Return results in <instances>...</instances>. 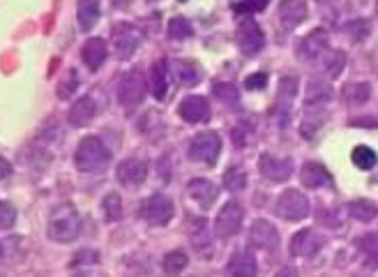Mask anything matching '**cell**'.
<instances>
[{
    "mask_svg": "<svg viewBox=\"0 0 378 277\" xmlns=\"http://www.w3.org/2000/svg\"><path fill=\"white\" fill-rule=\"evenodd\" d=\"M224 185H226V190L229 192H243L245 187H247V174H245V169L243 167H233L229 169L224 174Z\"/></svg>",
    "mask_w": 378,
    "mask_h": 277,
    "instance_id": "836d02e7",
    "label": "cell"
},
{
    "mask_svg": "<svg viewBox=\"0 0 378 277\" xmlns=\"http://www.w3.org/2000/svg\"><path fill=\"white\" fill-rule=\"evenodd\" d=\"M243 220H245V211L243 206L238 204L236 199L229 201V204L222 206V211H219L217 220H215V234L219 238H231L236 236L240 227H243Z\"/></svg>",
    "mask_w": 378,
    "mask_h": 277,
    "instance_id": "ba28073f",
    "label": "cell"
},
{
    "mask_svg": "<svg viewBox=\"0 0 378 277\" xmlns=\"http://www.w3.org/2000/svg\"><path fill=\"white\" fill-rule=\"evenodd\" d=\"M351 160H353V164H355V167H358V169L369 171V169H374V167H376L378 157H376V153H374L369 146H358V148H355V151H353Z\"/></svg>",
    "mask_w": 378,
    "mask_h": 277,
    "instance_id": "d6a6232c",
    "label": "cell"
},
{
    "mask_svg": "<svg viewBox=\"0 0 378 277\" xmlns=\"http://www.w3.org/2000/svg\"><path fill=\"white\" fill-rule=\"evenodd\" d=\"M349 213H351V217H355L358 222H372V220H376L378 208L372 204V201L358 199V201H351V204H349Z\"/></svg>",
    "mask_w": 378,
    "mask_h": 277,
    "instance_id": "f1b7e54d",
    "label": "cell"
},
{
    "mask_svg": "<svg viewBox=\"0 0 378 277\" xmlns=\"http://www.w3.org/2000/svg\"><path fill=\"white\" fill-rule=\"evenodd\" d=\"M249 245L256 247V250H268V252H277L279 250V234L277 229L272 227L266 220H256L249 229Z\"/></svg>",
    "mask_w": 378,
    "mask_h": 277,
    "instance_id": "4fadbf2b",
    "label": "cell"
},
{
    "mask_svg": "<svg viewBox=\"0 0 378 277\" xmlns=\"http://www.w3.org/2000/svg\"><path fill=\"white\" fill-rule=\"evenodd\" d=\"M189 238H192V245L199 247V250H206L210 245V236L206 231V220H203V217L189 222Z\"/></svg>",
    "mask_w": 378,
    "mask_h": 277,
    "instance_id": "4dcf8cb0",
    "label": "cell"
},
{
    "mask_svg": "<svg viewBox=\"0 0 378 277\" xmlns=\"http://www.w3.org/2000/svg\"><path fill=\"white\" fill-rule=\"evenodd\" d=\"M14 222H17V211H14L7 201H3V204H0V229L3 231L12 229Z\"/></svg>",
    "mask_w": 378,
    "mask_h": 277,
    "instance_id": "60d3db41",
    "label": "cell"
},
{
    "mask_svg": "<svg viewBox=\"0 0 378 277\" xmlns=\"http://www.w3.org/2000/svg\"><path fill=\"white\" fill-rule=\"evenodd\" d=\"M139 213L153 227H166L173 220V201L164 194H153L141 204Z\"/></svg>",
    "mask_w": 378,
    "mask_h": 277,
    "instance_id": "8992f818",
    "label": "cell"
},
{
    "mask_svg": "<svg viewBox=\"0 0 378 277\" xmlns=\"http://www.w3.org/2000/svg\"><path fill=\"white\" fill-rule=\"evenodd\" d=\"M325 245V236L316 234V231L302 229L293 236L291 241V254L293 257H314L316 252Z\"/></svg>",
    "mask_w": 378,
    "mask_h": 277,
    "instance_id": "9a60e30c",
    "label": "cell"
},
{
    "mask_svg": "<svg viewBox=\"0 0 378 277\" xmlns=\"http://www.w3.org/2000/svg\"><path fill=\"white\" fill-rule=\"evenodd\" d=\"M279 17H282V26L286 31H293L298 28L302 21L307 19V5L302 0H291V3H282L279 5Z\"/></svg>",
    "mask_w": 378,
    "mask_h": 277,
    "instance_id": "603a6c76",
    "label": "cell"
},
{
    "mask_svg": "<svg viewBox=\"0 0 378 277\" xmlns=\"http://www.w3.org/2000/svg\"><path fill=\"white\" fill-rule=\"evenodd\" d=\"M0 164H3V178H7V176H10V162L0 160Z\"/></svg>",
    "mask_w": 378,
    "mask_h": 277,
    "instance_id": "bcb514c9",
    "label": "cell"
},
{
    "mask_svg": "<svg viewBox=\"0 0 378 277\" xmlns=\"http://www.w3.org/2000/svg\"><path fill=\"white\" fill-rule=\"evenodd\" d=\"M141 37H143L141 31L134 24L120 21V24L113 26L111 44H113V49H116V56L120 61H127V58H132L136 54V49H139V44H141Z\"/></svg>",
    "mask_w": 378,
    "mask_h": 277,
    "instance_id": "3957f363",
    "label": "cell"
},
{
    "mask_svg": "<svg viewBox=\"0 0 378 277\" xmlns=\"http://www.w3.org/2000/svg\"><path fill=\"white\" fill-rule=\"evenodd\" d=\"M344 33L351 37V40H365V37L369 35V24L367 21H362V19H358V21H351V24H346L344 26Z\"/></svg>",
    "mask_w": 378,
    "mask_h": 277,
    "instance_id": "ab89813d",
    "label": "cell"
},
{
    "mask_svg": "<svg viewBox=\"0 0 378 277\" xmlns=\"http://www.w3.org/2000/svg\"><path fill=\"white\" fill-rule=\"evenodd\" d=\"M95 116H97V102H95V97H90V95L79 97L70 109V123L74 127L88 125Z\"/></svg>",
    "mask_w": 378,
    "mask_h": 277,
    "instance_id": "ffe728a7",
    "label": "cell"
},
{
    "mask_svg": "<svg viewBox=\"0 0 378 277\" xmlns=\"http://www.w3.org/2000/svg\"><path fill=\"white\" fill-rule=\"evenodd\" d=\"M187 194L192 197L201 208H213V204L217 201V185L206 181V178H194L192 183L187 185Z\"/></svg>",
    "mask_w": 378,
    "mask_h": 277,
    "instance_id": "e0dca14e",
    "label": "cell"
},
{
    "mask_svg": "<svg viewBox=\"0 0 378 277\" xmlns=\"http://www.w3.org/2000/svg\"><path fill=\"white\" fill-rule=\"evenodd\" d=\"M97 261H100V254H97L95 250H81L77 257L72 259V266L77 268L81 264H97Z\"/></svg>",
    "mask_w": 378,
    "mask_h": 277,
    "instance_id": "7bdbcfd3",
    "label": "cell"
},
{
    "mask_svg": "<svg viewBox=\"0 0 378 277\" xmlns=\"http://www.w3.org/2000/svg\"><path fill=\"white\" fill-rule=\"evenodd\" d=\"M111 162V151L104 146L102 139L97 137H86L81 139V144L74 153V164L83 174H97V171H104Z\"/></svg>",
    "mask_w": 378,
    "mask_h": 277,
    "instance_id": "7a4b0ae2",
    "label": "cell"
},
{
    "mask_svg": "<svg viewBox=\"0 0 378 277\" xmlns=\"http://www.w3.org/2000/svg\"><path fill=\"white\" fill-rule=\"evenodd\" d=\"M150 93H153L155 100H164L166 93H169V65L162 58V61H155L150 67V79H148Z\"/></svg>",
    "mask_w": 378,
    "mask_h": 277,
    "instance_id": "d6986e66",
    "label": "cell"
},
{
    "mask_svg": "<svg viewBox=\"0 0 378 277\" xmlns=\"http://www.w3.org/2000/svg\"><path fill=\"white\" fill-rule=\"evenodd\" d=\"M330 47H328V33L325 31H314L309 33L305 40L298 44V58L302 63H316L328 54Z\"/></svg>",
    "mask_w": 378,
    "mask_h": 277,
    "instance_id": "8fae6325",
    "label": "cell"
},
{
    "mask_svg": "<svg viewBox=\"0 0 378 277\" xmlns=\"http://www.w3.org/2000/svg\"><path fill=\"white\" fill-rule=\"evenodd\" d=\"M192 35H194L192 24H189L185 17H173L169 21V37H171V40L183 42V40H189Z\"/></svg>",
    "mask_w": 378,
    "mask_h": 277,
    "instance_id": "e575fe53",
    "label": "cell"
},
{
    "mask_svg": "<svg viewBox=\"0 0 378 277\" xmlns=\"http://www.w3.org/2000/svg\"><path fill=\"white\" fill-rule=\"evenodd\" d=\"M275 277H298V271L296 268H291V266H286V268H282Z\"/></svg>",
    "mask_w": 378,
    "mask_h": 277,
    "instance_id": "f6af8a7d",
    "label": "cell"
},
{
    "mask_svg": "<svg viewBox=\"0 0 378 277\" xmlns=\"http://www.w3.org/2000/svg\"><path fill=\"white\" fill-rule=\"evenodd\" d=\"M143 95H146V79H143V72L139 70H130L120 79L118 86V102L123 107L132 109L136 104H141Z\"/></svg>",
    "mask_w": 378,
    "mask_h": 277,
    "instance_id": "52a82bcc",
    "label": "cell"
},
{
    "mask_svg": "<svg viewBox=\"0 0 378 277\" xmlns=\"http://www.w3.org/2000/svg\"><path fill=\"white\" fill-rule=\"evenodd\" d=\"M259 171L270 183H284L293 174V160L291 157H275L270 153H263L259 160Z\"/></svg>",
    "mask_w": 378,
    "mask_h": 277,
    "instance_id": "30bf717a",
    "label": "cell"
},
{
    "mask_svg": "<svg viewBox=\"0 0 378 277\" xmlns=\"http://www.w3.org/2000/svg\"><path fill=\"white\" fill-rule=\"evenodd\" d=\"M74 277H93V275H90L88 271H79L77 275H74Z\"/></svg>",
    "mask_w": 378,
    "mask_h": 277,
    "instance_id": "7dc6e473",
    "label": "cell"
},
{
    "mask_svg": "<svg viewBox=\"0 0 378 277\" xmlns=\"http://www.w3.org/2000/svg\"><path fill=\"white\" fill-rule=\"evenodd\" d=\"M323 121H325L323 111H319V114H314V116H312V114H307V116H305V121H302V127H300L302 137H314V132L323 125Z\"/></svg>",
    "mask_w": 378,
    "mask_h": 277,
    "instance_id": "f35d334b",
    "label": "cell"
},
{
    "mask_svg": "<svg viewBox=\"0 0 378 277\" xmlns=\"http://www.w3.org/2000/svg\"><path fill=\"white\" fill-rule=\"evenodd\" d=\"M77 19H79V26L81 31H90V28H95V24L100 21V3H95V0H83L77 7Z\"/></svg>",
    "mask_w": 378,
    "mask_h": 277,
    "instance_id": "d4e9b609",
    "label": "cell"
},
{
    "mask_svg": "<svg viewBox=\"0 0 378 277\" xmlns=\"http://www.w3.org/2000/svg\"><path fill=\"white\" fill-rule=\"evenodd\" d=\"M222 151V139H219L217 132H201L196 134L189 144V160L192 162H203L208 167H213L217 162V155Z\"/></svg>",
    "mask_w": 378,
    "mask_h": 277,
    "instance_id": "277c9868",
    "label": "cell"
},
{
    "mask_svg": "<svg viewBox=\"0 0 378 277\" xmlns=\"http://www.w3.org/2000/svg\"><path fill=\"white\" fill-rule=\"evenodd\" d=\"M362 264L367 268H378V234H365L355 241Z\"/></svg>",
    "mask_w": 378,
    "mask_h": 277,
    "instance_id": "cb8c5ba5",
    "label": "cell"
},
{
    "mask_svg": "<svg viewBox=\"0 0 378 277\" xmlns=\"http://www.w3.org/2000/svg\"><path fill=\"white\" fill-rule=\"evenodd\" d=\"M236 42L245 56H256L263 47H266V35H263L261 26L256 24L254 19H245L238 24Z\"/></svg>",
    "mask_w": 378,
    "mask_h": 277,
    "instance_id": "9c48e42d",
    "label": "cell"
},
{
    "mask_svg": "<svg viewBox=\"0 0 378 277\" xmlns=\"http://www.w3.org/2000/svg\"><path fill=\"white\" fill-rule=\"evenodd\" d=\"M332 88L330 84H325V81H312V84L307 86V107H319L323 102H330L332 100Z\"/></svg>",
    "mask_w": 378,
    "mask_h": 277,
    "instance_id": "4316f807",
    "label": "cell"
},
{
    "mask_svg": "<svg viewBox=\"0 0 378 277\" xmlns=\"http://www.w3.org/2000/svg\"><path fill=\"white\" fill-rule=\"evenodd\" d=\"M376 181H378V176H376Z\"/></svg>",
    "mask_w": 378,
    "mask_h": 277,
    "instance_id": "c3c4849f",
    "label": "cell"
},
{
    "mask_svg": "<svg viewBox=\"0 0 378 277\" xmlns=\"http://www.w3.org/2000/svg\"><path fill=\"white\" fill-rule=\"evenodd\" d=\"M187 264H189V259L183 250H173L164 257V271L169 275H178L183 268H187Z\"/></svg>",
    "mask_w": 378,
    "mask_h": 277,
    "instance_id": "8d00e7d4",
    "label": "cell"
},
{
    "mask_svg": "<svg viewBox=\"0 0 378 277\" xmlns=\"http://www.w3.org/2000/svg\"><path fill=\"white\" fill-rule=\"evenodd\" d=\"M81 58L90 70H100L102 63L107 61V42L102 37H90V40L81 47Z\"/></svg>",
    "mask_w": 378,
    "mask_h": 277,
    "instance_id": "44dd1931",
    "label": "cell"
},
{
    "mask_svg": "<svg viewBox=\"0 0 378 277\" xmlns=\"http://www.w3.org/2000/svg\"><path fill=\"white\" fill-rule=\"evenodd\" d=\"M116 178L125 187H139L146 183V178H148V162L141 160V157L123 160L116 169Z\"/></svg>",
    "mask_w": 378,
    "mask_h": 277,
    "instance_id": "7c38bea8",
    "label": "cell"
},
{
    "mask_svg": "<svg viewBox=\"0 0 378 277\" xmlns=\"http://www.w3.org/2000/svg\"><path fill=\"white\" fill-rule=\"evenodd\" d=\"M79 231H81V217L72 204H60L51 211L49 224H47V234L51 241L72 243V241H77Z\"/></svg>",
    "mask_w": 378,
    "mask_h": 277,
    "instance_id": "6da1fadb",
    "label": "cell"
},
{
    "mask_svg": "<svg viewBox=\"0 0 378 277\" xmlns=\"http://www.w3.org/2000/svg\"><path fill=\"white\" fill-rule=\"evenodd\" d=\"M180 118L189 125H199V123H208L210 121V104L206 97L201 95H189L180 102L178 109Z\"/></svg>",
    "mask_w": 378,
    "mask_h": 277,
    "instance_id": "5bb4252c",
    "label": "cell"
},
{
    "mask_svg": "<svg viewBox=\"0 0 378 277\" xmlns=\"http://www.w3.org/2000/svg\"><path fill=\"white\" fill-rule=\"evenodd\" d=\"M300 181L309 190H319V187L330 185V171L319 162H307L305 167L300 169Z\"/></svg>",
    "mask_w": 378,
    "mask_h": 277,
    "instance_id": "7402d4cb",
    "label": "cell"
},
{
    "mask_svg": "<svg viewBox=\"0 0 378 277\" xmlns=\"http://www.w3.org/2000/svg\"><path fill=\"white\" fill-rule=\"evenodd\" d=\"M342 97L349 107H360V104H365L369 97H372V86L369 84H349L344 88Z\"/></svg>",
    "mask_w": 378,
    "mask_h": 277,
    "instance_id": "83f0119b",
    "label": "cell"
},
{
    "mask_svg": "<svg viewBox=\"0 0 378 277\" xmlns=\"http://www.w3.org/2000/svg\"><path fill=\"white\" fill-rule=\"evenodd\" d=\"M298 93V79L296 77H284L279 81V95H277V109L275 114L279 116V125H286L289 121V111H291V102Z\"/></svg>",
    "mask_w": 378,
    "mask_h": 277,
    "instance_id": "2e32d148",
    "label": "cell"
},
{
    "mask_svg": "<svg viewBox=\"0 0 378 277\" xmlns=\"http://www.w3.org/2000/svg\"><path fill=\"white\" fill-rule=\"evenodd\" d=\"M309 208H312L309 206V199L300 190H286L282 192V197L277 199L275 213L282 217V220L300 222L309 215Z\"/></svg>",
    "mask_w": 378,
    "mask_h": 277,
    "instance_id": "5b68a950",
    "label": "cell"
},
{
    "mask_svg": "<svg viewBox=\"0 0 378 277\" xmlns=\"http://www.w3.org/2000/svg\"><path fill=\"white\" fill-rule=\"evenodd\" d=\"M102 213L107 222H118L123 217V199L118 192H109L102 201Z\"/></svg>",
    "mask_w": 378,
    "mask_h": 277,
    "instance_id": "f546056e",
    "label": "cell"
},
{
    "mask_svg": "<svg viewBox=\"0 0 378 277\" xmlns=\"http://www.w3.org/2000/svg\"><path fill=\"white\" fill-rule=\"evenodd\" d=\"M268 7L266 0H256V3H233L231 10L236 14H256V12H263Z\"/></svg>",
    "mask_w": 378,
    "mask_h": 277,
    "instance_id": "b9f144b4",
    "label": "cell"
},
{
    "mask_svg": "<svg viewBox=\"0 0 378 277\" xmlns=\"http://www.w3.org/2000/svg\"><path fill=\"white\" fill-rule=\"evenodd\" d=\"M213 93H215V97L219 102L229 104V107H238V104H240V93L233 84H215Z\"/></svg>",
    "mask_w": 378,
    "mask_h": 277,
    "instance_id": "d590c367",
    "label": "cell"
},
{
    "mask_svg": "<svg viewBox=\"0 0 378 277\" xmlns=\"http://www.w3.org/2000/svg\"><path fill=\"white\" fill-rule=\"evenodd\" d=\"M77 88H79V77H77V72L70 70L63 79H60V84H58V97H60V100H70V97L77 93Z\"/></svg>",
    "mask_w": 378,
    "mask_h": 277,
    "instance_id": "74e56055",
    "label": "cell"
},
{
    "mask_svg": "<svg viewBox=\"0 0 378 277\" xmlns=\"http://www.w3.org/2000/svg\"><path fill=\"white\" fill-rule=\"evenodd\" d=\"M344 63H346V56H344V51H328L323 58H321V65H323V70L330 74L332 79L335 77H339L342 74V67H344Z\"/></svg>",
    "mask_w": 378,
    "mask_h": 277,
    "instance_id": "1f68e13d",
    "label": "cell"
},
{
    "mask_svg": "<svg viewBox=\"0 0 378 277\" xmlns=\"http://www.w3.org/2000/svg\"><path fill=\"white\" fill-rule=\"evenodd\" d=\"M245 86L249 88V91H263V88L268 86V74H263V72L252 74V77H247Z\"/></svg>",
    "mask_w": 378,
    "mask_h": 277,
    "instance_id": "ee69618b",
    "label": "cell"
},
{
    "mask_svg": "<svg viewBox=\"0 0 378 277\" xmlns=\"http://www.w3.org/2000/svg\"><path fill=\"white\" fill-rule=\"evenodd\" d=\"M171 72L180 86H194L196 81H199V70H196V65L189 61H176L171 67Z\"/></svg>",
    "mask_w": 378,
    "mask_h": 277,
    "instance_id": "484cf974",
    "label": "cell"
},
{
    "mask_svg": "<svg viewBox=\"0 0 378 277\" xmlns=\"http://www.w3.org/2000/svg\"><path fill=\"white\" fill-rule=\"evenodd\" d=\"M259 275V266H256L254 254L238 252L233 254L231 261L226 264V277H256Z\"/></svg>",
    "mask_w": 378,
    "mask_h": 277,
    "instance_id": "ac0fdd59",
    "label": "cell"
}]
</instances>
